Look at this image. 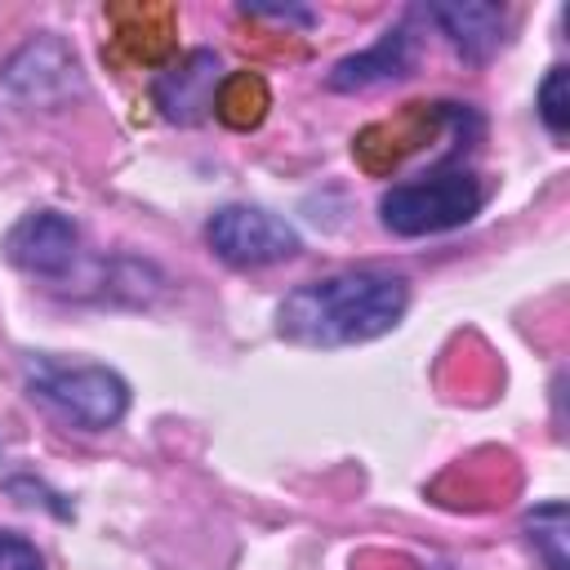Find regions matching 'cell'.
I'll list each match as a JSON object with an SVG mask.
<instances>
[{
	"instance_id": "obj_1",
	"label": "cell",
	"mask_w": 570,
	"mask_h": 570,
	"mask_svg": "<svg viewBox=\"0 0 570 570\" xmlns=\"http://www.w3.org/2000/svg\"><path fill=\"white\" fill-rule=\"evenodd\" d=\"M405 312V285L379 272H347L298 285L281 303V334L303 347H347L387 334Z\"/></svg>"
},
{
	"instance_id": "obj_2",
	"label": "cell",
	"mask_w": 570,
	"mask_h": 570,
	"mask_svg": "<svg viewBox=\"0 0 570 570\" xmlns=\"http://www.w3.org/2000/svg\"><path fill=\"white\" fill-rule=\"evenodd\" d=\"M27 387L36 401H45L58 419L102 432L111 423H120L125 405H129V387L120 374L102 370V365H58L49 356H36L27 370Z\"/></svg>"
},
{
	"instance_id": "obj_3",
	"label": "cell",
	"mask_w": 570,
	"mask_h": 570,
	"mask_svg": "<svg viewBox=\"0 0 570 570\" xmlns=\"http://www.w3.org/2000/svg\"><path fill=\"white\" fill-rule=\"evenodd\" d=\"M383 223L396 236H428V232H445L468 223L481 209V183L463 169L450 174H432L419 183H401L383 196Z\"/></svg>"
},
{
	"instance_id": "obj_4",
	"label": "cell",
	"mask_w": 570,
	"mask_h": 570,
	"mask_svg": "<svg viewBox=\"0 0 570 570\" xmlns=\"http://www.w3.org/2000/svg\"><path fill=\"white\" fill-rule=\"evenodd\" d=\"M209 245L218 249V258H227L236 267H267V263L298 254L294 227L267 209H254V205L218 209L209 218Z\"/></svg>"
},
{
	"instance_id": "obj_5",
	"label": "cell",
	"mask_w": 570,
	"mask_h": 570,
	"mask_svg": "<svg viewBox=\"0 0 570 570\" xmlns=\"http://www.w3.org/2000/svg\"><path fill=\"white\" fill-rule=\"evenodd\" d=\"M4 249L18 267L27 272H40V276H58L71 267L76 258V223L53 214V209H40V214H27L22 223H13V232L4 236Z\"/></svg>"
},
{
	"instance_id": "obj_6",
	"label": "cell",
	"mask_w": 570,
	"mask_h": 570,
	"mask_svg": "<svg viewBox=\"0 0 570 570\" xmlns=\"http://www.w3.org/2000/svg\"><path fill=\"white\" fill-rule=\"evenodd\" d=\"M214 80H218L214 53H191V58H183V67L160 76L156 102L174 120H196L205 107H214Z\"/></svg>"
},
{
	"instance_id": "obj_7",
	"label": "cell",
	"mask_w": 570,
	"mask_h": 570,
	"mask_svg": "<svg viewBox=\"0 0 570 570\" xmlns=\"http://www.w3.org/2000/svg\"><path fill=\"white\" fill-rule=\"evenodd\" d=\"M432 18L450 31V40L463 49V53H472V58H481V53H490L494 45H499V31H503V13L494 9V4H441V9H432Z\"/></svg>"
},
{
	"instance_id": "obj_8",
	"label": "cell",
	"mask_w": 570,
	"mask_h": 570,
	"mask_svg": "<svg viewBox=\"0 0 570 570\" xmlns=\"http://www.w3.org/2000/svg\"><path fill=\"white\" fill-rule=\"evenodd\" d=\"M401 67H405V36L401 31H387L370 53H356V58L338 62L334 76H330V85L334 89H365L374 80L401 76Z\"/></svg>"
},
{
	"instance_id": "obj_9",
	"label": "cell",
	"mask_w": 570,
	"mask_h": 570,
	"mask_svg": "<svg viewBox=\"0 0 570 570\" xmlns=\"http://www.w3.org/2000/svg\"><path fill=\"white\" fill-rule=\"evenodd\" d=\"M267 107H272V94H267V85H263L258 76H249V71L227 76L223 89L214 94V111H218V120L232 125V129H254V125L267 116Z\"/></svg>"
},
{
	"instance_id": "obj_10",
	"label": "cell",
	"mask_w": 570,
	"mask_h": 570,
	"mask_svg": "<svg viewBox=\"0 0 570 570\" xmlns=\"http://www.w3.org/2000/svg\"><path fill=\"white\" fill-rule=\"evenodd\" d=\"M525 530H530L534 543H543L548 570H566V552H561V543H566V508H561V503L539 508V512L525 521Z\"/></svg>"
},
{
	"instance_id": "obj_11",
	"label": "cell",
	"mask_w": 570,
	"mask_h": 570,
	"mask_svg": "<svg viewBox=\"0 0 570 570\" xmlns=\"http://www.w3.org/2000/svg\"><path fill=\"white\" fill-rule=\"evenodd\" d=\"M539 116L552 134L570 129V71L566 67H552L548 80L539 85Z\"/></svg>"
},
{
	"instance_id": "obj_12",
	"label": "cell",
	"mask_w": 570,
	"mask_h": 570,
	"mask_svg": "<svg viewBox=\"0 0 570 570\" xmlns=\"http://www.w3.org/2000/svg\"><path fill=\"white\" fill-rule=\"evenodd\" d=\"M0 570H40V552L18 534H0Z\"/></svg>"
}]
</instances>
